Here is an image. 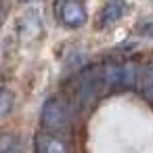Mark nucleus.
<instances>
[{"mask_svg": "<svg viewBox=\"0 0 153 153\" xmlns=\"http://www.w3.org/2000/svg\"><path fill=\"white\" fill-rule=\"evenodd\" d=\"M40 122H42L44 132L63 136V134H67L71 130V109L63 99L48 97L44 101V105H42Z\"/></svg>", "mask_w": 153, "mask_h": 153, "instance_id": "f257e3e1", "label": "nucleus"}, {"mask_svg": "<svg viewBox=\"0 0 153 153\" xmlns=\"http://www.w3.org/2000/svg\"><path fill=\"white\" fill-rule=\"evenodd\" d=\"M101 84H103L101 65H90V67L82 69L74 84V94H76L78 107L86 109L88 105H92L101 92Z\"/></svg>", "mask_w": 153, "mask_h": 153, "instance_id": "f03ea898", "label": "nucleus"}, {"mask_svg": "<svg viewBox=\"0 0 153 153\" xmlns=\"http://www.w3.org/2000/svg\"><path fill=\"white\" fill-rule=\"evenodd\" d=\"M55 15H57L59 23L69 27V30H78L88 21L86 7L82 2H76V0H61V2H57L55 4Z\"/></svg>", "mask_w": 153, "mask_h": 153, "instance_id": "7ed1b4c3", "label": "nucleus"}, {"mask_svg": "<svg viewBox=\"0 0 153 153\" xmlns=\"http://www.w3.org/2000/svg\"><path fill=\"white\" fill-rule=\"evenodd\" d=\"M44 32V25H42V19H40V13L38 11H25L19 21H17V34L23 42H34L42 36Z\"/></svg>", "mask_w": 153, "mask_h": 153, "instance_id": "20e7f679", "label": "nucleus"}, {"mask_svg": "<svg viewBox=\"0 0 153 153\" xmlns=\"http://www.w3.org/2000/svg\"><path fill=\"white\" fill-rule=\"evenodd\" d=\"M36 153H71V145L65 136L51 134V132H38L34 138Z\"/></svg>", "mask_w": 153, "mask_h": 153, "instance_id": "39448f33", "label": "nucleus"}, {"mask_svg": "<svg viewBox=\"0 0 153 153\" xmlns=\"http://www.w3.org/2000/svg\"><path fill=\"white\" fill-rule=\"evenodd\" d=\"M126 13V4L120 2V0H111V2L103 4L101 11H99V19H97V25L99 27H109L113 23H117Z\"/></svg>", "mask_w": 153, "mask_h": 153, "instance_id": "423d86ee", "label": "nucleus"}, {"mask_svg": "<svg viewBox=\"0 0 153 153\" xmlns=\"http://www.w3.org/2000/svg\"><path fill=\"white\" fill-rule=\"evenodd\" d=\"M122 63L115 57H107L101 63V76H103V84L109 88H120L122 86Z\"/></svg>", "mask_w": 153, "mask_h": 153, "instance_id": "0eeeda50", "label": "nucleus"}, {"mask_svg": "<svg viewBox=\"0 0 153 153\" xmlns=\"http://www.w3.org/2000/svg\"><path fill=\"white\" fill-rule=\"evenodd\" d=\"M140 71H143L140 61H136V59L124 61V63H122V86H120V88H132L134 84H138Z\"/></svg>", "mask_w": 153, "mask_h": 153, "instance_id": "6e6552de", "label": "nucleus"}, {"mask_svg": "<svg viewBox=\"0 0 153 153\" xmlns=\"http://www.w3.org/2000/svg\"><path fill=\"white\" fill-rule=\"evenodd\" d=\"M138 90L147 101H153V59H149L140 71V80H138Z\"/></svg>", "mask_w": 153, "mask_h": 153, "instance_id": "1a4fd4ad", "label": "nucleus"}, {"mask_svg": "<svg viewBox=\"0 0 153 153\" xmlns=\"http://www.w3.org/2000/svg\"><path fill=\"white\" fill-rule=\"evenodd\" d=\"M0 153H23V143L17 134H0Z\"/></svg>", "mask_w": 153, "mask_h": 153, "instance_id": "9d476101", "label": "nucleus"}, {"mask_svg": "<svg viewBox=\"0 0 153 153\" xmlns=\"http://www.w3.org/2000/svg\"><path fill=\"white\" fill-rule=\"evenodd\" d=\"M15 105V94L11 88L0 86V115H7Z\"/></svg>", "mask_w": 153, "mask_h": 153, "instance_id": "9b49d317", "label": "nucleus"}, {"mask_svg": "<svg viewBox=\"0 0 153 153\" xmlns=\"http://www.w3.org/2000/svg\"><path fill=\"white\" fill-rule=\"evenodd\" d=\"M136 34L145 38H153V17H145L136 23Z\"/></svg>", "mask_w": 153, "mask_h": 153, "instance_id": "f8f14e48", "label": "nucleus"}]
</instances>
